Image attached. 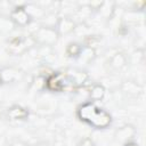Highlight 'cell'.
Wrapping results in <instances>:
<instances>
[{"instance_id":"6","label":"cell","mask_w":146,"mask_h":146,"mask_svg":"<svg viewBox=\"0 0 146 146\" xmlns=\"http://www.w3.org/2000/svg\"><path fill=\"white\" fill-rule=\"evenodd\" d=\"M76 23L71 18V16H60L57 19V23L55 25V29L58 33V35H66L74 31Z\"/></svg>"},{"instance_id":"22","label":"cell","mask_w":146,"mask_h":146,"mask_svg":"<svg viewBox=\"0 0 146 146\" xmlns=\"http://www.w3.org/2000/svg\"><path fill=\"white\" fill-rule=\"evenodd\" d=\"M39 146H52V145H50V144H48V143H42V144H40Z\"/></svg>"},{"instance_id":"4","label":"cell","mask_w":146,"mask_h":146,"mask_svg":"<svg viewBox=\"0 0 146 146\" xmlns=\"http://www.w3.org/2000/svg\"><path fill=\"white\" fill-rule=\"evenodd\" d=\"M97 108H98V106H97L96 103H94L91 100L84 102V103H82L81 105L78 106V108H76V117L81 122L88 124L89 121L91 120L92 115L97 111Z\"/></svg>"},{"instance_id":"5","label":"cell","mask_w":146,"mask_h":146,"mask_svg":"<svg viewBox=\"0 0 146 146\" xmlns=\"http://www.w3.org/2000/svg\"><path fill=\"white\" fill-rule=\"evenodd\" d=\"M23 76L22 71L13 66H5L0 68V83L8 84L16 81H19Z\"/></svg>"},{"instance_id":"1","label":"cell","mask_w":146,"mask_h":146,"mask_svg":"<svg viewBox=\"0 0 146 146\" xmlns=\"http://www.w3.org/2000/svg\"><path fill=\"white\" fill-rule=\"evenodd\" d=\"M32 36L35 43H39L41 46H47V47H51L52 44H55L59 38L55 27L42 26V25L32 34Z\"/></svg>"},{"instance_id":"21","label":"cell","mask_w":146,"mask_h":146,"mask_svg":"<svg viewBox=\"0 0 146 146\" xmlns=\"http://www.w3.org/2000/svg\"><path fill=\"white\" fill-rule=\"evenodd\" d=\"M123 146H139L137 143H135V141H128V143H125V144H123Z\"/></svg>"},{"instance_id":"16","label":"cell","mask_w":146,"mask_h":146,"mask_svg":"<svg viewBox=\"0 0 146 146\" xmlns=\"http://www.w3.org/2000/svg\"><path fill=\"white\" fill-rule=\"evenodd\" d=\"M98 13L102 15V17L104 18H111L112 15L114 14L115 11V7L112 2H108V1H103L100 7L97 9Z\"/></svg>"},{"instance_id":"12","label":"cell","mask_w":146,"mask_h":146,"mask_svg":"<svg viewBox=\"0 0 146 146\" xmlns=\"http://www.w3.org/2000/svg\"><path fill=\"white\" fill-rule=\"evenodd\" d=\"M66 75L70 79V81L73 84V87L82 86L88 79V74L86 72H83V71H80V70H73L72 73H68Z\"/></svg>"},{"instance_id":"15","label":"cell","mask_w":146,"mask_h":146,"mask_svg":"<svg viewBox=\"0 0 146 146\" xmlns=\"http://www.w3.org/2000/svg\"><path fill=\"white\" fill-rule=\"evenodd\" d=\"M82 48H83V46L81 43L73 41V42H70L66 46L65 52H66L67 57H70V58H78L80 52H81V50H82Z\"/></svg>"},{"instance_id":"13","label":"cell","mask_w":146,"mask_h":146,"mask_svg":"<svg viewBox=\"0 0 146 146\" xmlns=\"http://www.w3.org/2000/svg\"><path fill=\"white\" fill-rule=\"evenodd\" d=\"M123 19H124L125 23L137 24V23H139V22H141L144 19V13L141 10H138V9L128 10V11L124 13Z\"/></svg>"},{"instance_id":"10","label":"cell","mask_w":146,"mask_h":146,"mask_svg":"<svg viewBox=\"0 0 146 146\" xmlns=\"http://www.w3.org/2000/svg\"><path fill=\"white\" fill-rule=\"evenodd\" d=\"M127 63H128L127 56H125L123 52H120V51H117V52H115L114 55H112V56L110 57V59H108V65H110V67H111L112 70H114V71H120V70H122V68L127 65Z\"/></svg>"},{"instance_id":"9","label":"cell","mask_w":146,"mask_h":146,"mask_svg":"<svg viewBox=\"0 0 146 146\" xmlns=\"http://www.w3.org/2000/svg\"><path fill=\"white\" fill-rule=\"evenodd\" d=\"M7 115L11 121H23V120L27 119L29 110L21 105H14L8 110Z\"/></svg>"},{"instance_id":"17","label":"cell","mask_w":146,"mask_h":146,"mask_svg":"<svg viewBox=\"0 0 146 146\" xmlns=\"http://www.w3.org/2000/svg\"><path fill=\"white\" fill-rule=\"evenodd\" d=\"M95 57H96L95 49L89 48V47H83L82 50H81V52H80V55H79V57H78V59L80 62H83V63H89Z\"/></svg>"},{"instance_id":"11","label":"cell","mask_w":146,"mask_h":146,"mask_svg":"<svg viewBox=\"0 0 146 146\" xmlns=\"http://www.w3.org/2000/svg\"><path fill=\"white\" fill-rule=\"evenodd\" d=\"M88 95H89V98L91 102H94V103L100 102L104 99V97L106 95V89L103 84L95 83L88 89Z\"/></svg>"},{"instance_id":"18","label":"cell","mask_w":146,"mask_h":146,"mask_svg":"<svg viewBox=\"0 0 146 146\" xmlns=\"http://www.w3.org/2000/svg\"><path fill=\"white\" fill-rule=\"evenodd\" d=\"M15 27L14 23L9 17L6 16H0V31L1 32H10Z\"/></svg>"},{"instance_id":"7","label":"cell","mask_w":146,"mask_h":146,"mask_svg":"<svg viewBox=\"0 0 146 146\" xmlns=\"http://www.w3.org/2000/svg\"><path fill=\"white\" fill-rule=\"evenodd\" d=\"M135 135H136V129L130 124H125V125L116 129V131L114 133V137L117 141H120L122 144H125L128 141H131L132 138L135 137Z\"/></svg>"},{"instance_id":"3","label":"cell","mask_w":146,"mask_h":146,"mask_svg":"<svg viewBox=\"0 0 146 146\" xmlns=\"http://www.w3.org/2000/svg\"><path fill=\"white\" fill-rule=\"evenodd\" d=\"M25 5L23 6H16L14 9H11L10 14H9V18L11 19V22L14 23L15 26H19V27H26L31 22L32 18L30 17V15L27 14V11L25 10Z\"/></svg>"},{"instance_id":"2","label":"cell","mask_w":146,"mask_h":146,"mask_svg":"<svg viewBox=\"0 0 146 146\" xmlns=\"http://www.w3.org/2000/svg\"><path fill=\"white\" fill-rule=\"evenodd\" d=\"M112 121H113L112 115H111L107 111H105L104 108L98 107L88 124L91 125V127L95 128V129L103 130V129L108 128V127L112 124Z\"/></svg>"},{"instance_id":"14","label":"cell","mask_w":146,"mask_h":146,"mask_svg":"<svg viewBox=\"0 0 146 146\" xmlns=\"http://www.w3.org/2000/svg\"><path fill=\"white\" fill-rule=\"evenodd\" d=\"M24 7L27 14L30 15V17L32 18V21H35L36 18H42L44 16V11L42 10V8H40L34 3H29V5H25Z\"/></svg>"},{"instance_id":"19","label":"cell","mask_w":146,"mask_h":146,"mask_svg":"<svg viewBox=\"0 0 146 146\" xmlns=\"http://www.w3.org/2000/svg\"><path fill=\"white\" fill-rule=\"evenodd\" d=\"M78 146H96V145L90 138H84L78 144Z\"/></svg>"},{"instance_id":"20","label":"cell","mask_w":146,"mask_h":146,"mask_svg":"<svg viewBox=\"0 0 146 146\" xmlns=\"http://www.w3.org/2000/svg\"><path fill=\"white\" fill-rule=\"evenodd\" d=\"M10 146H29L26 143H24V141H22V140H18V139H16V140H14L13 143H11V145Z\"/></svg>"},{"instance_id":"8","label":"cell","mask_w":146,"mask_h":146,"mask_svg":"<svg viewBox=\"0 0 146 146\" xmlns=\"http://www.w3.org/2000/svg\"><path fill=\"white\" fill-rule=\"evenodd\" d=\"M121 91L129 97H138L143 92V87L132 80H127L121 84Z\"/></svg>"}]
</instances>
